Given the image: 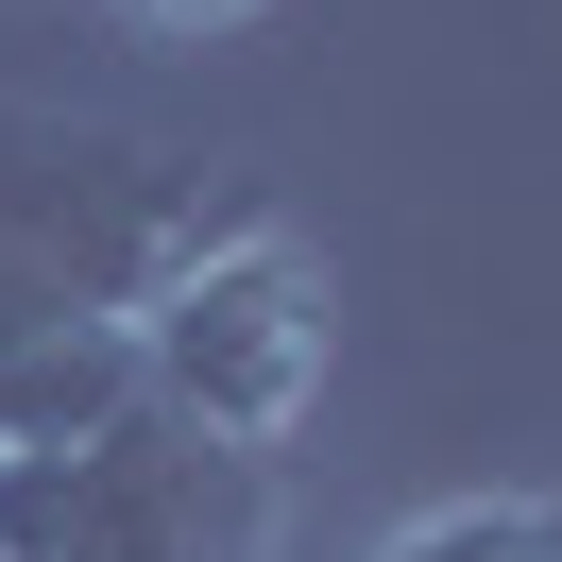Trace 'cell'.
<instances>
[{
    "label": "cell",
    "instance_id": "8992f818",
    "mask_svg": "<svg viewBox=\"0 0 562 562\" xmlns=\"http://www.w3.org/2000/svg\"><path fill=\"white\" fill-rule=\"evenodd\" d=\"M137 35H239V18H273V0H120Z\"/></svg>",
    "mask_w": 562,
    "mask_h": 562
},
{
    "label": "cell",
    "instance_id": "5b68a950",
    "mask_svg": "<svg viewBox=\"0 0 562 562\" xmlns=\"http://www.w3.org/2000/svg\"><path fill=\"white\" fill-rule=\"evenodd\" d=\"M375 562H562V494H443V512H409Z\"/></svg>",
    "mask_w": 562,
    "mask_h": 562
},
{
    "label": "cell",
    "instance_id": "3957f363",
    "mask_svg": "<svg viewBox=\"0 0 562 562\" xmlns=\"http://www.w3.org/2000/svg\"><path fill=\"white\" fill-rule=\"evenodd\" d=\"M273 460L205 443L188 409H120L103 443L0 460V562H256Z\"/></svg>",
    "mask_w": 562,
    "mask_h": 562
},
{
    "label": "cell",
    "instance_id": "7a4b0ae2",
    "mask_svg": "<svg viewBox=\"0 0 562 562\" xmlns=\"http://www.w3.org/2000/svg\"><path fill=\"white\" fill-rule=\"evenodd\" d=\"M324 358H341V307H324L307 239H290L273 205H256L239 239H205V256L137 307V375H154V409H188L205 443H239V460H273L290 426L324 409Z\"/></svg>",
    "mask_w": 562,
    "mask_h": 562
},
{
    "label": "cell",
    "instance_id": "277c9868",
    "mask_svg": "<svg viewBox=\"0 0 562 562\" xmlns=\"http://www.w3.org/2000/svg\"><path fill=\"white\" fill-rule=\"evenodd\" d=\"M120 409H154L137 375V324L120 307H52L0 341V460H52V443H103Z\"/></svg>",
    "mask_w": 562,
    "mask_h": 562
},
{
    "label": "cell",
    "instance_id": "6da1fadb",
    "mask_svg": "<svg viewBox=\"0 0 562 562\" xmlns=\"http://www.w3.org/2000/svg\"><path fill=\"white\" fill-rule=\"evenodd\" d=\"M239 222H256V188L205 171V154L120 137V120L0 103V273H35V290H69V307H120V324H137L154 290H171L205 239H239Z\"/></svg>",
    "mask_w": 562,
    "mask_h": 562
}]
</instances>
